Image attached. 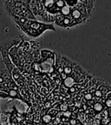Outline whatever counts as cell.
I'll list each match as a JSON object with an SVG mask.
<instances>
[{
	"mask_svg": "<svg viewBox=\"0 0 111 125\" xmlns=\"http://www.w3.org/2000/svg\"><path fill=\"white\" fill-rule=\"evenodd\" d=\"M10 16L17 24V25L19 26L24 32L30 37L36 38V37L40 36L46 30L55 31V28L52 24H46L35 20H30L21 16Z\"/></svg>",
	"mask_w": 111,
	"mask_h": 125,
	"instance_id": "obj_1",
	"label": "cell"
},
{
	"mask_svg": "<svg viewBox=\"0 0 111 125\" xmlns=\"http://www.w3.org/2000/svg\"><path fill=\"white\" fill-rule=\"evenodd\" d=\"M50 119H51V117H50V116H46L44 118V120L46 121V122H49L50 121Z\"/></svg>",
	"mask_w": 111,
	"mask_h": 125,
	"instance_id": "obj_3",
	"label": "cell"
},
{
	"mask_svg": "<svg viewBox=\"0 0 111 125\" xmlns=\"http://www.w3.org/2000/svg\"><path fill=\"white\" fill-rule=\"evenodd\" d=\"M94 108H95L96 110H97V111L101 110V108H102L101 104H95V106H94Z\"/></svg>",
	"mask_w": 111,
	"mask_h": 125,
	"instance_id": "obj_2",
	"label": "cell"
},
{
	"mask_svg": "<svg viewBox=\"0 0 111 125\" xmlns=\"http://www.w3.org/2000/svg\"><path fill=\"white\" fill-rule=\"evenodd\" d=\"M107 104L108 107H110V98L107 100Z\"/></svg>",
	"mask_w": 111,
	"mask_h": 125,
	"instance_id": "obj_4",
	"label": "cell"
}]
</instances>
